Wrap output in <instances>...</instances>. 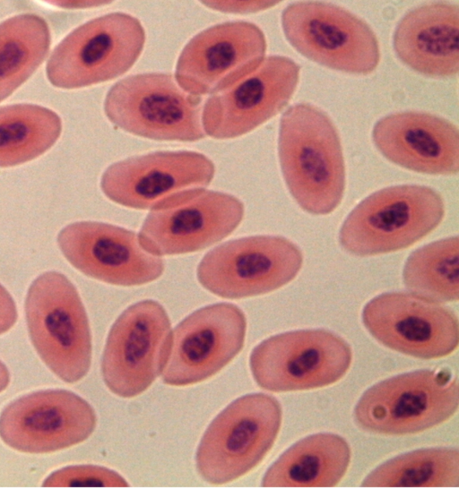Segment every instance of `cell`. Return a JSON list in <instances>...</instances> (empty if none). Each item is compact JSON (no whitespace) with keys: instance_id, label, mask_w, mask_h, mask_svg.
I'll list each match as a JSON object with an SVG mask.
<instances>
[{"instance_id":"obj_31","label":"cell","mask_w":459,"mask_h":489,"mask_svg":"<svg viewBox=\"0 0 459 489\" xmlns=\"http://www.w3.org/2000/svg\"><path fill=\"white\" fill-rule=\"evenodd\" d=\"M10 382V373L7 367L0 361V392L4 390Z\"/></svg>"},{"instance_id":"obj_15","label":"cell","mask_w":459,"mask_h":489,"mask_svg":"<svg viewBox=\"0 0 459 489\" xmlns=\"http://www.w3.org/2000/svg\"><path fill=\"white\" fill-rule=\"evenodd\" d=\"M300 66L270 56L251 73L211 96L204 106V133L224 140L244 135L281 112L294 94Z\"/></svg>"},{"instance_id":"obj_3","label":"cell","mask_w":459,"mask_h":489,"mask_svg":"<svg viewBox=\"0 0 459 489\" xmlns=\"http://www.w3.org/2000/svg\"><path fill=\"white\" fill-rule=\"evenodd\" d=\"M31 342L46 365L61 380L82 379L91 361L88 317L74 284L48 271L33 280L25 300Z\"/></svg>"},{"instance_id":"obj_29","label":"cell","mask_w":459,"mask_h":489,"mask_svg":"<svg viewBox=\"0 0 459 489\" xmlns=\"http://www.w3.org/2000/svg\"><path fill=\"white\" fill-rule=\"evenodd\" d=\"M17 317V309L12 296L0 284V335L15 324Z\"/></svg>"},{"instance_id":"obj_20","label":"cell","mask_w":459,"mask_h":489,"mask_svg":"<svg viewBox=\"0 0 459 489\" xmlns=\"http://www.w3.org/2000/svg\"><path fill=\"white\" fill-rule=\"evenodd\" d=\"M372 140L384 157L404 168L429 175L458 172V128L443 117L418 111L391 114L376 123Z\"/></svg>"},{"instance_id":"obj_17","label":"cell","mask_w":459,"mask_h":489,"mask_svg":"<svg viewBox=\"0 0 459 489\" xmlns=\"http://www.w3.org/2000/svg\"><path fill=\"white\" fill-rule=\"evenodd\" d=\"M246 331V316L233 304H214L192 313L172 332L163 382L186 386L214 375L240 352Z\"/></svg>"},{"instance_id":"obj_16","label":"cell","mask_w":459,"mask_h":489,"mask_svg":"<svg viewBox=\"0 0 459 489\" xmlns=\"http://www.w3.org/2000/svg\"><path fill=\"white\" fill-rule=\"evenodd\" d=\"M92 407L77 394L46 390L22 396L0 414V437L25 453H48L85 441L94 431Z\"/></svg>"},{"instance_id":"obj_25","label":"cell","mask_w":459,"mask_h":489,"mask_svg":"<svg viewBox=\"0 0 459 489\" xmlns=\"http://www.w3.org/2000/svg\"><path fill=\"white\" fill-rule=\"evenodd\" d=\"M459 452L440 447L413 450L377 467L363 480L364 487H457Z\"/></svg>"},{"instance_id":"obj_14","label":"cell","mask_w":459,"mask_h":489,"mask_svg":"<svg viewBox=\"0 0 459 489\" xmlns=\"http://www.w3.org/2000/svg\"><path fill=\"white\" fill-rule=\"evenodd\" d=\"M362 322L378 342L413 357H444L458 345L455 313L415 294L389 292L372 298L363 308Z\"/></svg>"},{"instance_id":"obj_28","label":"cell","mask_w":459,"mask_h":489,"mask_svg":"<svg viewBox=\"0 0 459 489\" xmlns=\"http://www.w3.org/2000/svg\"><path fill=\"white\" fill-rule=\"evenodd\" d=\"M203 4L211 9L227 13H254L270 8L278 2H256V1H237V2H218L209 1Z\"/></svg>"},{"instance_id":"obj_6","label":"cell","mask_w":459,"mask_h":489,"mask_svg":"<svg viewBox=\"0 0 459 489\" xmlns=\"http://www.w3.org/2000/svg\"><path fill=\"white\" fill-rule=\"evenodd\" d=\"M104 111L117 127L159 141L195 142L204 137L202 99L160 73L127 76L108 91Z\"/></svg>"},{"instance_id":"obj_22","label":"cell","mask_w":459,"mask_h":489,"mask_svg":"<svg viewBox=\"0 0 459 489\" xmlns=\"http://www.w3.org/2000/svg\"><path fill=\"white\" fill-rule=\"evenodd\" d=\"M351 450L335 433H320L299 441L268 468L264 487H333L344 476Z\"/></svg>"},{"instance_id":"obj_5","label":"cell","mask_w":459,"mask_h":489,"mask_svg":"<svg viewBox=\"0 0 459 489\" xmlns=\"http://www.w3.org/2000/svg\"><path fill=\"white\" fill-rule=\"evenodd\" d=\"M458 402L457 380L449 370H418L368 389L355 406L354 420L369 433H415L449 419Z\"/></svg>"},{"instance_id":"obj_21","label":"cell","mask_w":459,"mask_h":489,"mask_svg":"<svg viewBox=\"0 0 459 489\" xmlns=\"http://www.w3.org/2000/svg\"><path fill=\"white\" fill-rule=\"evenodd\" d=\"M459 7L435 2L408 12L393 38L399 59L412 70L432 77L455 75L459 70Z\"/></svg>"},{"instance_id":"obj_8","label":"cell","mask_w":459,"mask_h":489,"mask_svg":"<svg viewBox=\"0 0 459 489\" xmlns=\"http://www.w3.org/2000/svg\"><path fill=\"white\" fill-rule=\"evenodd\" d=\"M290 44L307 58L331 69L372 73L380 60L371 28L350 11L325 2H296L281 13Z\"/></svg>"},{"instance_id":"obj_1","label":"cell","mask_w":459,"mask_h":489,"mask_svg":"<svg viewBox=\"0 0 459 489\" xmlns=\"http://www.w3.org/2000/svg\"><path fill=\"white\" fill-rule=\"evenodd\" d=\"M278 155L287 187L305 211L326 215L341 203L345 166L340 137L320 108L298 103L280 122Z\"/></svg>"},{"instance_id":"obj_2","label":"cell","mask_w":459,"mask_h":489,"mask_svg":"<svg viewBox=\"0 0 459 489\" xmlns=\"http://www.w3.org/2000/svg\"><path fill=\"white\" fill-rule=\"evenodd\" d=\"M445 216L441 195L428 186H390L370 194L348 215L342 247L357 256L406 248L434 230Z\"/></svg>"},{"instance_id":"obj_27","label":"cell","mask_w":459,"mask_h":489,"mask_svg":"<svg viewBox=\"0 0 459 489\" xmlns=\"http://www.w3.org/2000/svg\"><path fill=\"white\" fill-rule=\"evenodd\" d=\"M45 487L104 486L124 487L128 484L118 473L100 466H69L50 474Z\"/></svg>"},{"instance_id":"obj_23","label":"cell","mask_w":459,"mask_h":489,"mask_svg":"<svg viewBox=\"0 0 459 489\" xmlns=\"http://www.w3.org/2000/svg\"><path fill=\"white\" fill-rule=\"evenodd\" d=\"M50 40L48 25L39 15L19 14L0 23V101L39 66Z\"/></svg>"},{"instance_id":"obj_10","label":"cell","mask_w":459,"mask_h":489,"mask_svg":"<svg viewBox=\"0 0 459 489\" xmlns=\"http://www.w3.org/2000/svg\"><path fill=\"white\" fill-rule=\"evenodd\" d=\"M302 263V252L285 237L247 236L207 253L197 267V279L220 297L239 299L283 287L297 276Z\"/></svg>"},{"instance_id":"obj_18","label":"cell","mask_w":459,"mask_h":489,"mask_svg":"<svg viewBox=\"0 0 459 489\" xmlns=\"http://www.w3.org/2000/svg\"><path fill=\"white\" fill-rule=\"evenodd\" d=\"M265 51L264 34L252 22L212 26L193 37L181 51L177 83L195 96L219 92L254 71Z\"/></svg>"},{"instance_id":"obj_12","label":"cell","mask_w":459,"mask_h":489,"mask_svg":"<svg viewBox=\"0 0 459 489\" xmlns=\"http://www.w3.org/2000/svg\"><path fill=\"white\" fill-rule=\"evenodd\" d=\"M215 173L205 155L189 151H158L110 165L100 188L110 201L135 210H152L208 186Z\"/></svg>"},{"instance_id":"obj_9","label":"cell","mask_w":459,"mask_h":489,"mask_svg":"<svg viewBox=\"0 0 459 489\" xmlns=\"http://www.w3.org/2000/svg\"><path fill=\"white\" fill-rule=\"evenodd\" d=\"M352 351L339 335L322 329L299 330L272 336L251 352L255 382L273 392L331 385L349 370Z\"/></svg>"},{"instance_id":"obj_11","label":"cell","mask_w":459,"mask_h":489,"mask_svg":"<svg viewBox=\"0 0 459 489\" xmlns=\"http://www.w3.org/2000/svg\"><path fill=\"white\" fill-rule=\"evenodd\" d=\"M171 337L169 315L157 301L126 308L112 325L103 352L101 372L108 390L132 398L149 388L165 367Z\"/></svg>"},{"instance_id":"obj_13","label":"cell","mask_w":459,"mask_h":489,"mask_svg":"<svg viewBox=\"0 0 459 489\" xmlns=\"http://www.w3.org/2000/svg\"><path fill=\"white\" fill-rule=\"evenodd\" d=\"M245 213L237 197L199 190L151 210L138 235L141 244L157 256L203 250L230 235Z\"/></svg>"},{"instance_id":"obj_30","label":"cell","mask_w":459,"mask_h":489,"mask_svg":"<svg viewBox=\"0 0 459 489\" xmlns=\"http://www.w3.org/2000/svg\"><path fill=\"white\" fill-rule=\"evenodd\" d=\"M53 4L65 8H89L108 4V2L96 1H61L52 2Z\"/></svg>"},{"instance_id":"obj_26","label":"cell","mask_w":459,"mask_h":489,"mask_svg":"<svg viewBox=\"0 0 459 489\" xmlns=\"http://www.w3.org/2000/svg\"><path fill=\"white\" fill-rule=\"evenodd\" d=\"M459 241L441 239L414 251L407 259L403 279L413 294L435 302L458 300Z\"/></svg>"},{"instance_id":"obj_7","label":"cell","mask_w":459,"mask_h":489,"mask_svg":"<svg viewBox=\"0 0 459 489\" xmlns=\"http://www.w3.org/2000/svg\"><path fill=\"white\" fill-rule=\"evenodd\" d=\"M145 42L141 21L126 13L92 19L68 34L47 64L49 82L76 89L124 74L140 56Z\"/></svg>"},{"instance_id":"obj_24","label":"cell","mask_w":459,"mask_h":489,"mask_svg":"<svg viewBox=\"0 0 459 489\" xmlns=\"http://www.w3.org/2000/svg\"><path fill=\"white\" fill-rule=\"evenodd\" d=\"M62 130L54 111L33 104L0 107V167L25 163L43 154Z\"/></svg>"},{"instance_id":"obj_4","label":"cell","mask_w":459,"mask_h":489,"mask_svg":"<svg viewBox=\"0 0 459 489\" xmlns=\"http://www.w3.org/2000/svg\"><path fill=\"white\" fill-rule=\"evenodd\" d=\"M273 396L252 393L224 408L210 424L196 451V468L208 483L222 485L256 467L273 447L281 424Z\"/></svg>"},{"instance_id":"obj_19","label":"cell","mask_w":459,"mask_h":489,"mask_svg":"<svg viewBox=\"0 0 459 489\" xmlns=\"http://www.w3.org/2000/svg\"><path fill=\"white\" fill-rule=\"evenodd\" d=\"M59 248L78 270L117 286L150 283L164 271L161 257L148 252L128 229L96 221L74 222L57 236Z\"/></svg>"}]
</instances>
